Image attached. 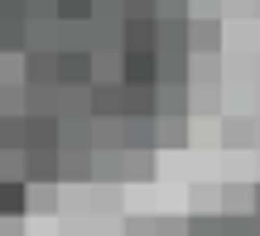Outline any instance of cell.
<instances>
[{"label": "cell", "mask_w": 260, "mask_h": 236, "mask_svg": "<svg viewBox=\"0 0 260 236\" xmlns=\"http://www.w3.org/2000/svg\"><path fill=\"white\" fill-rule=\"evenodd\" d=\"M121 102H125L121 82H92L87 87V116L92 121H121Z\"/></svg>", "instance_id": "obj_1"}, {"label": "cell", "mask_w": 260, "mask_h": 236, "mask_svg": "<svg viewBox=\"0 0 260 236\" xmlns=\"http://www.w3.org/2000/svg\"><path fill=\"white\" fill-rule=\"evenodd\" d=\"M53 82L58 87H92V53H53Z\"/></svg>", "instance_id": "obj_2"}, {"label": "cell", "mask_w": 260, "mask_h": 236, "mask_svg": "<svg viewBox=\"0 0 260 236\" xmlns=\"http://www.w3.org/2000/svg\"><path fill=\"white\" fill-rule=\"evenodd\" d=\"M188 53H222V19H188Z\"/></svg>", "instance_id": "obj_3"}, {"label": "cell", "mask_w": 260, "mask_h": 236, "mask_svg": "<svg viewBox=\"0 0 260 236\" xmlns=\"http://www.w3.org/2000/svg\"><path fill=\"white\" fill-rule=\"evenodd\" d=\"M121 87H154V53H125L121 48Z\"/></svg>", "instance_id": "obj_4"}, {"label": "cell", "mask_w": 260, "mask_h": 236, "mask_svg": "<svg viewBox=\"0 0 260 236\" xmlns=\"http://www.w3.org/2000/svg\"><path fill=\"white\" fill-rule=\"evenodd\" d=\"M154 53H188V19H154Z\"/></svg>", "instance_id": "obj_5"}, {"label": "cell", "mask_w": 260, "mask_h": 236, "mask_svg": "<svg viewBox=\"0 0 260 236\" xmlns=\"http://www.w3.org/2000/svg\"><path fill=\"white\" fill-rule=\"evenodd\" d=\"M24 150H58V116H24Z\"/></svg>", "instance_id": "obj_6"}, {"label": "cell", "mask_w": 260, "mask_h": 236, "mask_svg": "<svg viewBox=\"0 0 260 236\" xmlns=\"http://www.w3.org/2000/svg\"><path fill=\"white\" fill-rule=\"evenodd\" d=\"M19 82L24 87H58L53 82V53H19Z\"/></svg>", "instance_id": "obj_7"}, {"label": "cell", "mask_w": 260, "mask_h": 236, "mask_svg": "<svg viewBox=\"0 0 260 236\" xmlns=\"http://www.w3.org/2000/svg\"><path fill=\"white\" fill-rule=\"evenodd\" d=\"M24 183H58V150H24Z\"/></svg>", "instance_id": "obj_8"}, {"label": "cell", "mask_w": 260, "mask_h": 236, "mask_svg": "<svg viewBox=\"0 0 260 236\" xmlns=\"http://www.w3.org/2000/svg\"><path fill=\"white\" fill-rule=\"evenodd\" d=\"M121 48L125 53H154V19H121Z\"/></svg>", "instance_id": "obj_9"}, {"label": "cell", "mask_w": 260, "mask_h": 236, "mask_svg": "<svg viewBox=\"0 0 260 236\" xmlns=\"http://www.w3.org/2000/svg\"><path fill=\"white\" fill-rule=\"evenodd\" d=\"M58 154H92L87 116H82V121H58Z\"/></svg>", "instance_id": "obj_10"}, {"label": "cell", "mask_w": 260, "mask_h": 236, "mask_svg": "<svg viewBox=\"0 0 260 236\" xmlns=\"http://www.w3.org/2000/svg\"><path fill=\"white\" fill-rule=\"evenodd\" d=\"M121 116L125 121H154V87H125Z\"/></svg>", "instance_id": "obj_11"}, {"label": "cell", "mask_w": 260, "mask_h": 236, "mask_svg": "<svg viewBox=\"0 0 260 236\" xmlns=\"http://www.w3.org/2000/svg\"><path fill=\"white\" fill-rule=\"evenodd\" d=\"M154 116H188V87H154Z\"/></svg>", "instance_id": "obj_12"}, {"label": "cell", "mask_w": 260, "mask_h": 236, "mask_svg": "<svg viewBox=\"0 0 260 236\" xmlns=\"http://www.w3.org/2000/svg\"><path fill=\"white\" fill-rule=\"evenodd\" d=\"M121 150H154V121H125L121 116Z\"/></svg>", "instance_id": "obj_13"}, {"label": "cell", "mask_w": 260, "mask_h": 236, "mask_svg": "<svg viewBox=\"0 0 260 236\" xmlns=\"http://www.w3.org/2000/svg\"><path fill=\"white\" fill-rule=\"evenodd\" d=\"M92 179V154H58V183H87Z\"/></svg>", "instance_id": "obj_14"}, {"label": "cell", "mask_w": 260, "mask_h": 236, "mask_svg": "<svg viewBox=\"0 0 260 236\" xmlns=\"http://www.w3.org/2000/svg\"><path fill=\"white\" fill-rule=\"evenodd\" d=\"M87 135H92V154L96 150H121V121H92L87 116Z\"/></svg>", "instance_id": "obj_15"}, {"label": "cell", "mask_w": 260, "mask_h": 236, "mask_svg": "<svg viewBox=\"0 0 260 236\" xmlns=\"http://www.w3.org/2000/svg\"><path fill=\"white\" fill-rule=\"evenodd\" d=\"M24 198H29V183H0V222L5 217H29Z\"/></svg>", "instance_id": "obj_16"}, {"label": "cell", "mask_w": 260, "mask_h": 236, "mask_svg": "<svg viewBox=\"0 0 260 236\" xmlns=\"http://www.w3.org/2000/svg\"><path fill=\"white\" fill-rule=\"evenodd\" d=\"M58 208V183H29L24 212H53Z\"/></svg>", "instance_id": "obj_17"}, {"label": "cell", "mask_w": 260, "mask_h": 236, "mask_svg": "<svg viewBox=\"0 0 260 236\" xmlns=\"http://www.w3.org/2000/svg\"><path fill=\"white\" fill-rule=\"evenodd\" d=\"M188 140V125L178 116H154V145H183Z\"/></svg>", "instance_id": "obj_18"}, {"label": "cell", "mask_w": 260, "mask_h": 236, "mask_svg": "<svg viewBox=\"0 0 260 236\" xmlns=\"http://www.w3.org/2000/svg\"><path fill=\"white\" fill-rule=\"evenodd\" d=\"M53 19L82 24V19H92V0H53Z\"/></svg>", "instance_id": "obj_19"}, {"label": "cell", "mask_w": 260, "mask_h": 236, "mask_svg": "<svg viewBox=\"0 0 260 236\" xmlns=\"http://www.w3.org/2000/svg\"><path fill=\"white\" fill-rule=\"evenodd\" d=\"M24 116H53V87H24Z\"/></svg>", "instance_id": "obj_20"}, {"label": "cell", "mask_w": 260, "mask_h": 236, "mask_svg": "<svg viewBox=\"0 0 260 236\" xmlns=\"http://www.w3.org/2000/svg\"><path fill=\"white\" fill-rule=\"evenodd\" d=\"M0 150H24V116H0Z\"/></svg>", "instance_id": "obj_21"}, {"label": "cell", "mask_w": 260, "mask_h": 236, "mask_svg": "<svg viewBox=\"0 0 260 236\" xmlns=\"http://www.w3.org/2000/svg\"><path fill=\"white\" fill-rule=\"evenodd\" d=\"M0 53H24V19H0Z\"/></svg>", "instance_id": "obj_22"}, {"label": "cell", "mask_w": 260, "mask_h": 236, "mask_svg": "<svg viewBox=\"0 0 260 236\" xmlns=\"http://www.w3.org/2000/svg\"><path fill=\"white\" fill-rule=\"evenodd\" d=\"M0 183H24V150H0Z\"/></svg>", "instance_id": "obj_23"}, {"label": "cell", "mask_w": 260, "mask_h": 236, "mask_svg": "<svg viewBox=\"0 0 260 236\" xmlns=\"http://www.w3.org/2000/svg\"><path fill=\"white\" fill-rule=\"evenodd\" d=\"M0 116H24V82H0Z\"/></svg>", "instance_id": "obj_24"}, {"label": "cell", "mask_w": 260, "mask_h": 236, "mask_svg": "<svg viewBox=\"0 0 260 236\" xmlns=\"http://www.w3.org/2000/svg\"><path fill=\"white\" fill-rule=\"evenodd\" d=\"M222 212H251V188L226 183V188H222Z\"/></svg>", "instance_id": "obj_25"}, {"label": "cell", "mask_w": 260, "mask_h": 236, "mask_svg": "<svg viewBox=\"0 0 260 236\" xmlns=\"http://www.w3.org/2000/svg\"><path fill=\"white\" fill-rule=\"evenodd\" d=\"M183 231L188 236H222V222H217V212H207V217H203V212H193V217L183 222Z\"/></svg>", "instance_id": "obj_26"}, {"label": "cell", "mask_w": 260, "mask_h": 236, "mask_svg": "<svg viewBox=\"0 0 260 236\" xmlns=\"http://www.w3.org/2000/svg\"><path fill=\"white\" fill-rule=\"evenodd\" d=\"M154 19H193L188 0H154Z\"/></svg>", "instance_id": "obj_27"}, {"label": "cell", "mask_w": 260, "mask_h": 236, "mask_svg": "<svg viewBox=\"0 0 260 236\" xmlns=\"http://www.w3.org/2000/svg\"><path fill=\"white\" fill-rule=\"evenodd\" d=\"M121 19H154V0H121Z\"/></svg>", "instance_id": "obj_28"}, {"label": "cell", "mask_w": 260, "mask_h": 236, "mask_svg": "<svg viewBox=\"0 0 260 236\" xmlns=\"http://www.w3.org/2000/svg\"><path fill=\"white\" fill-rule=\"evenodd\" d=\"M226 145H251V121L241 125V116H232L226 121Z\"/></svg>", "instance_id": "obj_29"}, {"label": "cell", "mask_w": 260, "mask_h": 236, "mask_svg": "<svg viewBox=\"0 0 260 236\" xmlns=\"http://www.w3.org/2000/svg\"><path fill=\"white\" fill-rule=\"evenodd\" d=\"M0 82H19V53H0Z\"/></svg>", "instance_id": "obj_30"}, {"label": "cell", "mask_w": 260, "mask_h": 236, "mask_svg": "<svg viewBox=\"0 0 260 236\" xmlns=\"http://www.w3.org/2000/svg\"><path fill=\"white\" fill-rule=\"evenodd\" d=\"M24 19H53V0H24Z\"/></svg>", "instance_id": "obj_31"}, {"label": "cell", "mask_w": 260, "mask_h": 236, "mask_svg": "<svg viewBox=\"0 0 260 236\" xmlns=\"http://www.w3.org/2000/svg\"><path fill=\"white\" fill-rule=\"evenodd\" d=\"M0 19H24V0H0Z\"/></svg>", "instance_id": "obj_32"}, {"label": "cell", "mask_w": 260, "mask_h": 236, "mask_svg": "<svg viewBox=\"0 0 260 236\" xmlns=\"http://www.w3.org/2000/svg\"><path fill=\"white\" fill-rule=\"evenodd\" d=\"M193 198H198V212H203V208H212V198H217V188H198Z\"/></svg>", "instance_id": "obj_33"}, {"label": "cell", "mask_w": 260, "mask_h": 236, "mask_svg": "<svg viewBox=\"0 0 260 236\" xmlns=\"http://www.w3.org/2000/svg\"><path fill=\"white\" fill-rule=\"evenodd\" d=\"M188 5H198V10H207V19H217V5H222V0H188Z\"/></svg>", "instance_id": "obj_34"}, {"label": "cell", "mask_w": 260, "mask_h": 236, "mask_svg": "<svg viewBox=\"0 0 260 236\" xmlns=\"http://www.w3.org/2000/svg\"><path fill=\"white\" fill-rule=\"evenodd\" d=\"M159 236H183V222H159Z\"/></svg>", "instance_id": "obj_35"}, {"label": "cell", "mask_w": 260, "mask_h": 236, "mask_svg": "<svg viewBox=\"0 0 260 236\" xmlns=\"http://www.w3.org/2000/svg\"><path fill=\"white\" fill-rule=\"evenodd\" d=\"M251 212H255V217H260V183H255V188H251Z\"/></svg>", "instance_id": "obj_36"}]
</instances>
